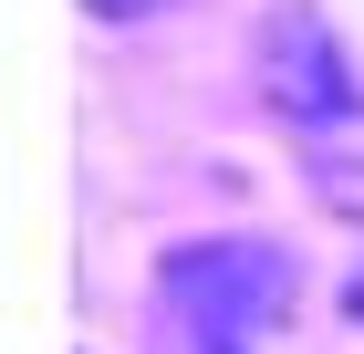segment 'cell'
Masks as SVG:
<instances>
[{
    "instance_id": "obj_1",
    "label": "cell",
    "mask_w": 364,
    "mask_h": 354,
    "mask_svg": "<svg viewBox=\"0 0 364 354\" xmlns=\"http://www.w3.org/2000/svg\"><path fill=\"white\" fill-rule=\"evenodd\" d=\"M291 292H302V261L281 240H260V229H240V240H177L156 261L167 354H271Z\"/></svg>"
},
{
    "instance_id": "obj_2",
    "label": "cell",
    "mask_w": 364,
    "mask_h": 354,
    "mask_svg": "<svg viewBox=\"0 0 364 354\" xmlns=\"http://www.w3.org/2000/svg\"><path fill=\"white\" fill-rule=\"evenodd\" d=\"M260 94H271L281 125H302V136H323V125H354L364 115V73L354 53H343V31L312 11V0H271L260 11Z\"/></svg>"
},
{
    "instance_id": "obj_3",
    "label": "cell",
    "mask_w": 364,
    "mask_h": 354,
    "mask_svg": "<svg viewBox=\"0 0 364 354\" xmlns=\"http://www.w3.org/2000/svg\"><path fill=\"white\" fill-rule=\"evenodd\" d=\"M343 323H364V261L343 271Z\"/></svg>"
},
{
    "instance_id": "obj_4",
    "label": "cell",
    "mask_w": 364,
    "mask_h": 354,
    "mask_svg": "<svg viewBox=\"0 0 364 354\" xmlns=\"http://www.w3.org/2000/svg\"><path fill=\"white\" fill-rule=\"evenodd\" d=\"M94 11H105V21H125V11H156V0H94Z\"/></svg>"
}]
</instances>
